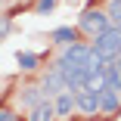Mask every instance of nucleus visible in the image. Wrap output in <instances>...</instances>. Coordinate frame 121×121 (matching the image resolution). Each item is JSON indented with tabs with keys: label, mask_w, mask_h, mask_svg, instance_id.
<instances>
[{
	"label": "nucleus",
	"mask_w": 121,
	"mask_h": 121,
	"mask_svg": "<svg viewBox=\"0 0 121 121\" xmlns=\"http://www.w3.org/2000/svg\"><path fill=\"white\" fill-rule=\"evenodd\" d=\"M109 28H112V22H109V13H103V9H84L78 16V31H84L90 37H99Z\"/></svg>",
	"instance_id": "obj_1"
},
{
	"label": "nucleus",
	"mask_w": 121,
	"mask_h": 121,
	"mask_svg": "<svg viewBox=\"0 0 121 121\" xmlns=\"http://www.w3.org/2000/svg\"><path fill=\"white\" fill-rule=\"evenodd\" d=\"M93 50H99L109 62H115L118 56H121V28H109V31H103L99 37H93Z\"/></svg>",
	"instance_id": "obj_2"
},
{
	"label": "nucleus",
	"mask_w": 121,
	"mask_h": 121,
	"mask_svg": "<svg viewBox=\"0 0 121 121\" xmlns=\"http://www.w3.org/2000/svg\"><path fill=\"white\" fill-rule=\"evenodd\" d=\"M90 50H93V47H87V43H71V47H65V53H62L59 62H65V65H81V68H84Z\"/></svg>",
	"instance_id": "obj_3"
},
{
	"label": "nucleus",
	"mask_w": 121,
	"mask_h": 121,
	"mask_svg": "<svg viewBox=\"0 0 121 121\" xmlns=\"http://www.w3.org/2000/svg\"><path fill=\"white\" fill-rule=\"evenodd\" d=\"M43 90H47V96H50V93H65V90H68L65 75H62V68H59V65H53V71L43 78Z\"/></svg>",
	"instance_id": "obj_4"
},
{
	"label": "nucleus",
	"mask_w": 121,
	"mask_h": 121,
	"mask_svg": "<svg viewBox=\"0 0 121 121\" xmlns=\"http://www.w3.org/2000/svg\"><path fill=\"white\" fill-rule=\"evenodd\" d=\"M78 96V109L84 112V115H96L99 112V93H93V90H81V93H75Z\"/></svg>",
	"instance_id": "obj_5"
},
{
	"label": "nucleus",
	"mask_w": 121,
	"mask_h": 121,
	"mask_svg": "<svg viewBox=\"0 0 121 121\" xmlns=\"http://www.w3.org/2000/svg\"><path fill=\"white\" fill-rule=\"evenodd\" d=\"M118 106H121V93H118V87H109V90L99 93V112L112 115V112H118Z\"/></svg>",
	"instance_id": "obj_6"
},
{
	"label": "nucleus",
	"mask_w": 121,
	"mask_h": 121,
	"mask_svg": "<svg viewBox=\"0 0 121 121\" xmlns=\"http://www.w3.org/2000/svg\"><path fill=\"white\" fill-rule=\"evenodd\" d=\"M59 112H56V103H50V99H43L40 106H34L31 109V115H28V121H53Z\"/></svg>",
	"instance_id": "obj_7"
},
{
	"label": "nucleus",
	"mask_w": 121,
	"mask_h": 121,
	"mask_svg": "<svg viewBox=\"0 0 121 121\" xmlns=\"http://www.w3.org/2000/svg\"><path fill=\"white\" fill-rule=\"evenodd\" d=\"M53 40L62 43V47H71V43H78V28H71V25H62L53 31Z\"/></svg>",
	"instance_id": "obj_8"
},
{
	"label": "nucleus",
	"mask_w": 121,
	"mask_h": 121,
	"mask_svg": "<svg viewBox=\"0 0 121 121\" xmlns=\"http://www.w3.org/2000/svg\"><path fill=\"white\" fill-rule=\"evenodd\" d=\"M71 109H78V96L71 93V90L59 93V96H56V112H59V115H68Z\"/></svg>",
	"instance_id": "obj_9"
},
{
	"label": "nucleus",
	"mask_w": 121,
	"mask_h": 121,
	"mask_svg": "<svg viewBox=\"0 0 121 121\" xmlns=\"http://www.w3.org/2000/svg\"><path fill=\"white\" fill-rule=\"evenodd\" d=\"M22 99H25V103H28V106L34 109V106H40V103L47 99V90H43V87H25Z\"/></svg>",
	"instance_id": "obj_10"
},
{
	"label": "nucleus",
	"mask_w": 121,
	"mask_h": 121,
	"mask_svg": "<svg viewBox=\"0 0 121 121\" xmlns=\"http://www.w3.org/2000/svg\"><path fill=\"white\" fill-rule=\"evenodd\" d=\"M16 62H19V68H22V71H34L40 59H37V53H19V56H16Z\"/></svg>",
	"instance_id": "obj_11"
},
{
	"label": "nucleus",
	"mask_w": 121,
	"mask_h": 121,
	"mask_svg": "<svg viewBox=\"0 0 121 121\" xmlns=\"http://www.w3.org/2000/svg\"><path fill=\"white\" fill-rule=\"evenodd\" d=\"M106 13H109V22H112V25H115V28H121V0H112Z\"/></svg>",
	"instance_id": "obj_12"
},
{
	"label": "nucleus",
	"mask_w": 121,
	"mask_h": 121,
	"mask_svg": "<svg viewBox=\"0 0 121 121\" xmlns=\"http://www.w3.org/2000/svg\"><path fill=\"white\" fill-rule=\"evenodd\" d=\"M56 6V0H37V13H50Z\"/></svg>",
	"instance_id": "obj_13"
},
{
	"label": "nucleus",
	"mask_w": 121,
	"mask_h": 121,
	"mask_svg": "<svg viewBox=\"0 0 121 121\" xmlns=\"http://www.w3.org/2000/svg\"><path fill=\"white\" fill-rule=\"evenodd\" d=\"M0 121H19V115L9 112V109H3V112H0Z\"/></svg>",
	"instance_id": "obj_14"
},
{
	"label": "nucleus",
	"mask_w": 121,
	"mask_h": 121,
	"mask_svg": "<svg viewBox=\"0 0 121 121\" xmlns=\"http://www.w3.org/2000/svg\"><path fill=\"white\" fill-rule=\"evenodd\" d=\"M115 87H121V65H115Z\"/></svg>",
	"instance_id": "obj_15"
},
{
	"label": "nucleus",
	"mask_w": 121,
	"mask_h": 121,
	"mask_svg": "<svg viewBox=\"0 0 121 121\" xmlns=\"http://www.w3.org/2000/svg\"><path fill=\"white\" fill-rule=\"evenodd\" d=\"M115 65H121V56H118V59H115Z\"/></svg>",
	"instance_id": "obj_16"
}]
</instances>
